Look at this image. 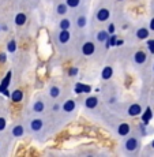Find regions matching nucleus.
<instances>
[{"label": "nucleus", "instance_id": "f03ea898", "mask_svg": "<svg viewBox=\"0 0 154 157\" xmlns=\"http://www.w3.org/2000/svg\"><path fill=\"white\" fill-rule=\"evenodd\" d=\"M11 77H13V72L8 71L7 75L4 77V79L2 81V83H0V93H3L4 96H7V97H10V93H8V86H10L11 83Z\"/></svg>", "mask_w": 154, "mask_h": 157}, {"label": "nucleus", "instance_id": "7c9ffc66", "mask_svg": "<svg viewBox=\"0 0 154 157\" xmlns=\"http://www.w3.org/2000/svg\"><path fill=\"white\" fill-rule=\"evenodd\" d=\"M108 32H109V34H113L115 33V25L113 23H111V25L108 26Z\"/></svg>", "mask_w": 154, "mask_h": 157}, {"label": "nucleus", "instance_id": "4468645a", "mask_svg": "<svg viewBox=\"0 0 154 157\" xmlns=\"http://www.w3.org/2000/svg\"><path fill=\"white\" fill-rule=\"evenodd\" d=\"M153 119V112H152V108H149L147 107L146 109H145V112L142 113V122L145 123V124H149L150 123V120Z\"/></svg>", "mask_w": 154, "mask_h": 157}, {"label": "nucleus", "instance_id": "393cba45", "mask_svg": "<svg viewBox=\"0 0 154 157\" xmlns=\"http://www.w3.org/2000/svg\"><path fill=\"white\" fill-rule=\"evenodd\" d=\"M116 41H117V37L115 36V33L113 34H111L109 36V38H108L105 43H107V48H109V47H115L116 45Z\"/></svg>", "mask_w": 154, "mask_h": 157}, {"label": "nucleus", "instance_id": "f3484780", "mask_svg": "<svg viewBox=\"0 0 154 157\" xmlns=\"http://www.w3.org/2000/svg\"><path fill=\"white\" fill-rule=\"evenodd\" d=\"M109 32H108V30H100V32L97 33V41L98 43H105V41L108 40V38H109Z\"/></svg>", "mask_w": 154, "mask_h": 157}, {"label": "nucleus", "instance_id": "a211bd4d", "mask_svg": "<svg viewBox=\"0 0 154 157\" xmlns=\"http://www.w3.org/2000/svg\"><path fill=\"white\" fill-rule=\"evenodd\" d=\"M44 109H45V102L44 101H41V100H37L33 104V111H34L36 113H41V112H44Z\"/></svg>", "mask_w": 154, "mask_h": 157}, {"label": "nucleus", "instance_id": "4c0bfd02", "mask_svg": "<svg viewBox=\"0 0 154 157\" xmlns=\"http://www.w3.org/2000/svg\"><path fill=\"white\" fill-rule=\"evenodd\" d=\"M2 30H3V29H2V25H0V32H2Z\"/></svg>", "mask_w": 154, "mask_h": 157}, {"label": "nucleus", "instance_id": "2eb2a0df", "mask_svg": "<svg viewBox=\"0 0 154 157\" xmlns=\"http://www.w3.org/2000/svg\"><path fill=\"white\" fill-rule=\"evenodd\" d=\"M71 38V34L68 30H62V32L59 33V43L60 44H67L68 41H70Z\"/></svg>", "mask_w": 154, "mask_h": 157}, {"label": "nucleus", "instance_id": "6ab92c4d", "mask_svg": "<svg viewBox=\"0 0 154 157\" xmlns=\"http://www.w3.org/2000/svg\"><path fill=\"white\" fill-rule=\"evenodd\" d=\"M63 111L64 112H72V111L75 109V101H72V100H67L63 104Z\"/></svg>", "mask_w": 154, "mask_h": 157}, {"label": "nucleus", "instance_id": "f257e3e1", "mask_svg": "<svg viewBox=\"0 0 154 157\" xmlns=\"http://www.w3.org/2000/svg\"><path fill=\"white\" fill-rule=\"evenodd\" d=\"M139 146H141L139 141L135 137H128L124 142H123V149H124L127 153H135L139 149Z\"/></svg>", "mask_w": 154, "mask_h": 157}, {"label": "nucleus", "instance_id": "c85d7f7f", "mask_svg": "<svg viewBox=\"0 0 154 157\" xmlns=\"http://www.w3.org/2000/svg\"><path fill=\"white\" fill-rule=\"evenodd\" d=\"M147 47H149L150 53H154V38H153V40H149V41H147Z\"/></svg>", "mask_w": 154, "mask_h": 157}, {"label": "nucleus", "instance_id": "b1692460", "mask_svg": "<svg viewBox=\"0 0 154 157\" xmlns=\"http://www.w3.org/2000/svg\"><path fill=\"white\" fill-rule=\"evenodd\" d=\"M49 96H51L52 98H57V97L60 96V89H59L57 86H52V87L49 89Z\"/></svg>", "mask_w": 154, "mask_h": 157}, {"label": "nucleus", "instance_id": "ddd939ff", "mask_svg": "<svg viewBox=\"0 0 154 157\" xmlns=\"http://www.w3.org/2000/svg\"><path fill=\"white\" fill-rule=\"evenodd\" d=\"M112 75H113V68L111 67V66H107V67L102 68V71H101V78H102L104 81L111 79V78H112Z\"/></svg>", "mask_w": 154, "mask_h": 157}, {"label": "nucleus", "instance_id": "1a4fd4ad", "mask_svg": "<svg viewBox=\"0 0 154 157\" xmlns=\"http://www.w3.org/2000/svg\"><path fill=\"white\" fill-rule=\"evenodd\" d=\"M11 134H13L15 138H21L25 135V128H23L22 124H15L13 130H11Z\"/></svg>", "mask_w": 154, "mask_h": 157}, {"label": "nucleus", "instance_id": "412c9836", "mask_svg": "<svg viewBox=\"0 0 154 157\" xmlns=\"http://www.w3.org/2000/svg\"><path fill=\"white\" fill-rule=\"evenodd\" d=\"M137 37L139 38V40H146L147 37H149V30L146 28H141L137 30Z\"/></svg>", "mask_w": 154, "mask_h": 157}, {"label": "nucleus", "instance_id": "39448f33", "mask_svg": "<svg viewBox=\"0 0 154 157\" xmlns=\"http://www.w3.org/2000/svg\"><path fill=\"white\" fill-rule=\"evenodd\" d=\"M142 113V108H141V105L139 104H131L128 107V109H127V115L128 116H138V115H141Z\"/></svg>", "mask_w": 154, "mask_h": 157}, {"label": "nucleus", "instance_id": "bb28decb", "mask_svg": "<svg viewBox=\"0 0 154 157\" xmlns=\"http://www.w3.org/2000/svg\"><path fill=\"white\" fill-rule=\"evenodd\" d=\"M7 51L11 53H14L15 51H17V43H15V40H11L10 43L7 44Z\"/></svg>", "mask_w": 154, "mask_h": 157}, {"label": "nucleus", "instance_id": "0eeeda50", "mask_svg": "<svg viewBox=\"0 0 154 157\" xmlns=\"http://www.w3.org/2000/svg\"><path fill=\"white\" fill-rule=\"evenodd\" d=\"M30 130L32 131H40V130L44 127V122H42L41 119H33V120H30Z\"/></svg>", "mask_w": 154, "mask_h": 157}, {"label": "nucleus", "instance_id": "4be33fe9", "mask_svg": "<svg viewBox=\"0 0 154 157\" xmlns=\"http://www.w3.org/2000/svg\"><path fill=\"white\" fill-rule=\"evenodd\" d=\"M71 26V21L68 19V18H63L62 21L59 22V28L60 30H68Z\"/></svg>", "mask_w": 154, "mask_h": 157}, {"label": "nucleus", "instance_id": "f8f14e48", "mask_svg": "<svg viewBox=\"0 0 154 157\" xmlns=\"http://www.w3.org/2000/svg\"><path fill=\"white\" fill-rule=\"evenodd\" d=\"M26 21H28V17H26L25 13H18L17 15H15L14 22H15L17 26H23L26 23Z\"/></svg>", "mask_w": 154, "mask_h": 157}, {"label": "nucleus", "instance_id": "58836bf2", "mask_svg": "<svg viewBox=\"0 0 154 157\" xmlns=\"http://www.w3.org/2000/svg\"><path fill=\"white\" fill-rule=\"evenodd\" d=\"M153 71H154V66H153Z\"/></svg>", "mask_w": 154, "mask_h": 157}, {"label": "nucleus", "instance_id": "5701e85b", "mask_svg": "<svg viewBox=\"0 0 154 157\" xmlns=\"http://www.w3.org/2000/svg\"><path fill=\"white\" fill-rule=\"evenodd\" d=\"M86 23H87V19L85 15H79V17L77 18V26L79 29H83L85 26H86Z\"/></svg>", "mask_w": 154, "mask_h": 157}, {"label": "nucleus", "instance_id": "c756f323", "mask_svg": "<svg viewBox=\"0 0 154 157\" xmlns=\"http://www.w3.org/2000/svg\"><path fill=\"white\" fill-rule=\"evenodd\" d=\"M68 74H70L71 77H75V75H78V68H75V67L70 68V71H68Z\"/></svg>", "mask_w": 154, "mask_h": 157}, {"label": "nucleus", "instance_id": "20e7f679", "mask_svg": "<svg viewBox=\"0 0 154 157\" xmlns=\"http://www.w3.org/2000/svg\"><path fill=\"white\" fill-rule=\"evenodd\" d=\"M111 17V13L108 8H100L97 11V15H96V18L100 21V22H105V21H108Z\"/></svg>", "mask_w": 154, "mask_h": 157}, {"label": "nucleus", "instance_id": "dca6fc26", "mask_svg": "<svg viewBox=\"0 0 154 157\" xmlns=\"http://www.w3.org/2000/svg\"><path fill=\"white\" fill-rule=\"evenodd\" d=\"M11 100H13L14 102H21L23 100V92L22 90H19V89H17V90H14L13 93H11Z\"/></svg>", "mask_w": 154, "mask_h": 157}, {"label": "nucleus", "instance_id": "423d86ee", "mask_svg": "<svg viewBox=\"0 0 154 157\" xmlns=\"http://www.w3.org/2000/svg\"><path fill=\"white\" fill-rule=\"evenodd\" d=\"M147 60V55L143 52V51H137L134 55V62L137 63V64H143V63H146Z\"/></svg>", "mask_w": 154, "mask_h": 157}, {"label": "nucleus", "instance_id": "7ed1b4c3", "mask_svg": "<svg viewBox=\"0 0 154 157\" xmlns=\"http://www.w3.org/2000/svg\"><path fill=\"white\" fill-rule=\"evenodd\" d=\"M94 52H96L94 43H92V41H86V43L82 45V53L85 56H92Z\"/></svg>", "mask_w": 154, "mask_h": 157}, {"label": "nucleus", "instance_id": "a878e982", "mask_svg": "<svg viewBox=\"0 0 154 157\" xmlns=\"http://www.w3.org/2000/svg\"><path fill=\"white\" fill-rule=\"evenodd\" d=\"M66 4L70 8H77V7H79L81 0H66Z\"/></svg>", "mask_w": 154, "mask_h": 157}, {"label": "nucleus", "instance_id": "aec40b11", "mask_svg": "<svg viewBox=\"0 0 154 157\" xmlns=\"http://www.w3.org/2000/svg\"><path fill=\"white\" fill-rule=\"evenodd\" d=\"M68 6L66 4V3H59V4L56 6V13L59 14V15H66L67 14V11H68Z\"/></svg>", "mask_w": 154, "mask_h": 157}, {"label": "nucleus", "instance_id": "9b49d317", "mask_svg": "<svg viewBox=\"0 0 154 157\" xmlns=\"http://www.w3.org/2000/svg\"><path fill=\"white\" fill-rule=\"evenodd\" d=\"M75 93H78V94H81V93H90L92 92V86L89 85H83V83H77L74 87Z\"/></svg>", "mask_w": 154, "mask_h": 157}, {"label": "nucleus", "instance_id": "cd10ccee", "mask_svg": "<svg viewBox=\"0 0 154 157\" xmlns=\"http://www.w3.org/2000/svg\"><path fill=\"white\" fill-rule=\"evenodd\" d=\"M6 126H7V120H6L4 117L0 116V132L4 131V130H6Z\"/></svg>", "mask_w": 154, "mask_h": 157}, {"label": "nucleus", "instance_id": "9d476101", "mask_svg": "<svg viewBox=\"0 0 154 157\" xmlns=\"http://www.w3.org/2000/svg\"><path fill=\"white\" fill-rule=\"evenodd\" d=\"M85 105H86V108H89V109H93V108H96L98 105V98L96 97V96H90V97H87L86 100H85Z\"/></svg>", "mask_w": 154, "mask_h": 157}, {"label": "nucleus", "instance_id": "2f4dec72", "mask_svg": "<svg viewBox=\"0 0 154 157\" xmlns=\"http://www.w3.org/2000/svg\"><path fill=\"white\" fill-rule=\"evenodd\" d=\"M6 60H7L6 53H0V63H6Z\"/></svg>", "mask_w": 154, "mask_h": 157}, {"label": "nucleus", "instance_id": "e433bc0d", "mask_svg": "<svg viewBox=\"0 0 154 157\" xmlns=\"http://www.w3.org/2000/svg\"><path fill=\"white\" fill-rule=\"evenodd\" d=\"M152 147H154V140H153V142H152Z\"/></svg>", "mask_w": 154, "mask_h": 157}, {"label": "nucleus", "instance_id": "72a5a7b5", "mask_svg": "<svg viewBox=\"0 0 154 157\" xmlns=\"http://www.w3.org/2000/svg\"><path fill=\"white\" fill-rule=\"evenodd\" d=\"M116 45H123V40H117L116 41Z\"/></svg>", "mask_w": 154, "mask_h": 157}, {"label": "nucleus", "instance_id": "473e14b6", "mask_svg": "<svg viewBox=\"0 0 154 157\" xmlns=\"http://www.w3.org/2000/svg\"><path fill=\"white\" fill-rule=\"evenodd\" d=\"M149 28H150V30H153V32H154V18H152V21H150Z\"/></svg>", "mask_w": 154, "mask_h": 157}, {"label": "nucleus", "instance_id": "c9c22d12", "mask_svg": "<svg viewBox=\"0 0 154 157\" xmlns=\"http://www.w3.org/2000/svg\"><path fill=\"white\" fill-rule=\"evenodd\" d=\"M115 101H116V98H115V97H113V98H111V100H109V102H111V104H113Z\"/></svg>", "mask_w": 154, "mask_h": 157}, {"label": "nucleus", "instance_id": "6e6552de", "mask_svg": "<svg viewBox=\"0 0 154 157\" xmlns=\"http://www.w3.org/2000/svg\"><path fill=\"white\" fill-rule=\"evenodd\" d=\"M130 131H131V127H130L128 123H122V124H119V127H117V134H119L120 137L128 135Z\"/></svg>", "mask_w": 154, "mask_h": 157}, {"label": "nucleus", "instance_id": "ea45409f", "mask_svg": "<svg viewBox=\"0 0 154 157\" xmlns=\"http://www.w3.org/2000/svg\"><path fill=\"white\" fill-rule=\"evenodd\" d=\"M119 2H123V0H119Z\"/></svg>", "mask_w": 154, "mask_h": 157}, {"label": "nucleus", "instance_id": "f704fd0d", "mask_svg": "<svg viewBox=\"0 0 154 157\" xmlns=\"http://www.w3.org/2000/svg\"><path fill=\"white\" fill-rule=\"evenodd\" d=\"M59 105H57V104H55V105H53V111H57V109H59Z\"/></svg>", "mask_w": 154, "mask_h": 157}]
</instances>
